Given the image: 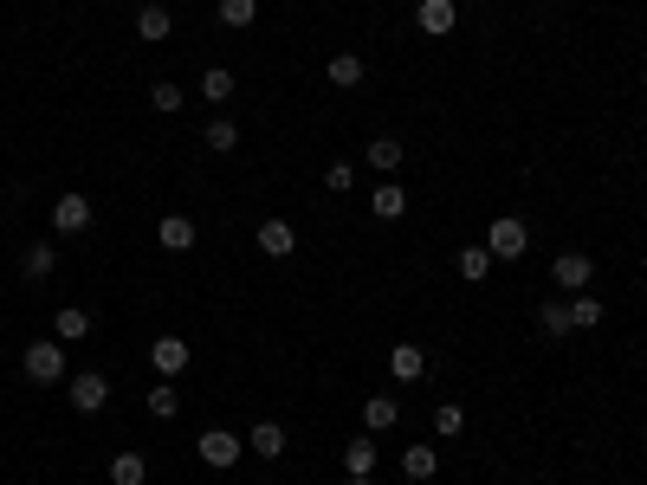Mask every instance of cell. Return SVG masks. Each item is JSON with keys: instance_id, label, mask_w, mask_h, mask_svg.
<instances>
[{"instance_id": "6da1fadb", "label": "cell", "mask_w": 647, "mask_h": 485, "mask_svg": "<svg viewBox=\"0 0 647 485\" xmlns=\"http://www.w3.org/2000/svg\"><path fill=\"white\" fill-rule=\"evenodd\" d=\"M20 369H26V382H39V388H52L65 376V343L59 337H39V343H26V356H20Z\"/></svg>"}, {"instance_id": "7a4b0ae2", "label": "cell", "mask_w": 647, "mask_h": 485, "mask_svg": "<svg viewBox=\"0 0 647 485\" xmlns=\"http://www.w3.org/2000/svg\"><path fill=\"white\" fill-rule=\"evenodd\" d=\"M195 453H201V466L227 473V466H240V460H246V440H240V434H227V427H208V434L195 440Z\"/></svg>"}, {"instance_id": "3957f363", "label": "cell", "mask_w": 647, "mask_h": 485, "mask_svg": "<svg viewBox=\"0 0 647 485\" xmlns=\"http://www.w3.org/2000/svg\"><path fill=\"white\" fill-rule=\"evenodd\" d=\"M486 253H492V259H525V253H531V227H525L518 214L492 220V233H486Z\"/></svg>"}, {"instance_id": "277c9868", "label": "cell", "mask_w": 647, "mask_h": 485, "mask_svg": "<svg viewBox=\"0 0 647 485\" xmlns=\"http://www.w3.org/2000/svg\"><path fill=\"white\" fill-rule=\"evenodd\" d=\"M85 227H91V194H59V201H52V233L72 240V233H85Z\"/></svg>"}, {"instance_id": "5b68a950", "label": "cell", "mask_w": 647, "mask_h": 485, "mask_svg": "<svg viewBox=\"0 0 647 485\" xmlns=\"http://www.w3.org/2000/svg\"><path fill=\"white\" fill-rule=\"evenodd\" d=\"M65 401H72L78 414H104V401H110V382L98 376V369H85V376H72V388H65Z\"/></svg>"}, {"instance_id": "8992f818", "label": "cell", "mask_w": 647, "mask_h": 485, "mask_svg": "<svg viewBox=\"0 0 647 485\" xmlns=\"http://www.w3.org/2000/svg\"><path fill=\"white\" fill-rule=\"evenodd\" d=\"M188 356H195V350H188L182 337H156V343H149V369H156L162 382H175V376H182V369H188Z\"/></svg>"}, {"instance_id": "52a82bcc", "label": "cell", "mask_w": 647, "mask_h": 485, "mask_svg": "<svg viewBox=\"0 0 647 485\" xmlns=\"http://www.w3.org/2000/svg\"><path fill=\"white\" fill-rule=\"evenodd\" d=\"M253 240H259V253H266V259H292V253H298L292 220H279V214H272V220H259V233H253Z\"/></svg>"}, {"instance_id": "ba28073f", "label": "cell", "mask_w": 647, "mask_h": 485, "mask_svg": "<svg viewBox=\"0 0 647 485\" xmlns=\"http://www.w3.org/2000/svg\"><path fill=\"white\" fill-rule=\"evenodd\" d=\"M550 279H557L563 291H589V279H596V259H589V253H557Z\"/></svg>"}, {"instance_id": "9c48e42d", "label": "cell", "mask_w": 647, "mask_h": 485, "mask_svg": "<svg viewBox=\"0 0 647 485\" xmlns=\"http://www.w3.org/2000/svg\"><path fill=\"white\" fill-rule=\"evenodd\" d=\"M343 479H376V434H356L343 447Z\"/></svg>"}, {"instance_id": "30bf717a", "label": "cell", "mask_w": 647, "mask_h": 485, "mask_svg": "<svg viewBox=\"0 0 647 485\" xmlns=\"http://www.w3.org/2000/svg\"><path fill=\"white\" fill-rule=\"evenodd\" d=\"M52 337L59 343H85L91 337V311L85 304H59V311H52Z\"/></svg>"}, {"instance_id": "8fae6325", "label": "cell", "mask_w": 647, "mask_h": 485, "mask_svg": "<svg viewBox=\"0 0 647 485\" xmlns=\"http://www.w3.org/2000/svg\"><path fill=\"white\" fill-rule=\"evenodd\" d=\"M389 376H395V382H421V376H428V356H421V343H395V350H389Z\"/></svg>"}, {"instance_id": "7c38bea8", "label": "cell", "mask_w": 647, "mask_h": 485, "mask_svg": "<svg viewBox=\"0 0 647 485\" xmlns=\"http://www.w3.org/2000/svg\"><path fill=\"white\" fill-rule=\"evenodd\" d=\"M453 20H460V7H453V0H421V7H415V26H421V33H453Z\"/></svg>"}, {"instance_id": "4fadbf2b", "label": "cell", "mask_w": 647, "mask_h": 485, "mask_svg": "<svg viewBox=\"0 0 647 485\" xmlns=\"http://www.w3.org/2000/svg\"><path fill=\"white\" fill-rule=\"evenodd\" d=\"M175 33V13L162 7V0H149L143 13H136V39H149V46H156V39H169Z\"/></svg>"}, {"instance_id": "5bb4252c", "label": "cell", "mask_w": 647, "mask_h": 485, "mask_svg": "<svg viewBox=\"0 0 647 485\" xmlns=\"http://www.w3.org/2000/svg\"><path fill=\"white\" fill-rule=\"evenodd\" d=\"M395 421H402V401H395V395H376V401H363V434H389Z\"/></svg>"}, {"instance_id": "9a60e30c", "label": "cell", "mask_w": 647, "mask_h": 485, "mask_svg": "<svg viewBox=\"0 0 647 485\" xmlns=\"http://www.w3.org/2000/svg\"><path fill=\"white\" fill-rule=\"evenodd\" d=\"M538 330H544L550 343L570 337V330H576V324H570V298H544V304H538Z\"/></svg>"}, {"instance_id": "2e32d148", "label": "cell", "mask_w": 647, "mask_h": 485, "mask_svg": "<svg viewBox=\"0 0 647 485\" xmlns=\"http://www.w3.org/2000/svg\"><path fill=\"white\" fill-rule=\"evenodd\" d=\"M156 240L169 246V253H188V246H195V220H188V214H162Z\"/></svg>"}, {"instance_id": "e0dca14e", "label": "cell", "mask_w": 647, "mask_h": 485, "mask_svg": "<svg viewBox=\"0 0 647 485\" xmlns=\"http://www.w3.org/2000/svg\"><path fill=\"white\" fill-rule=\"evenodd\" d=\"M246 453H259V460H279V453H285V427H279V421H259L253 434H246Z\"/></svg>"}, {"instance_id": "ac0fdd59", "label": "cell", "mask_w": 647, "mask_h": 485, "mask_svg": "<svg viewBox=\"0 0 647 485\" xmlns=\"http://www.w3.org/2000/svg\"><path fill=\"white\" fill-rule=\"evenodd\" d=\"M52 266H59V246H52V240H33V246H26V253H20V272H26V279H46V272Z\"/></svg>"}, {"instance_id": "d6986e66", "label": "cell", "mask_w": 647, "mask_h": 485, "mask_svg": "<svg viewBox=\"0 0 647 485\" xmlns=\"http://www.w3.org/2000/svg\"><path fill=\"white\" fill-rule=\"evenodd\" d=\"M369 207H376V220H402L408 214V188L402 182H382L376 194H369Z\"/></svg>"}, {"instance_id": "ffe728a7", "label": "cell", "mask_w": 647, "mask_h": 485, "mask_svg": "<svg viewBox=\"0 0 647 485\" xmlns=\"http://www.w3.org/2000/svg\"><path fill=\"white\" fill-rule=\"evenodd\" d=\"M402 473L408 479H434L440 473V453L428 447V440H415V447H402Z\"/></svg>"}, {"instance_id": "44dd1931", "label": "cell", "mask_w": 647, "mask_h": 485, "mask_svg": "<svg viewBox=\"0 0 647 485\" xmlns=\"http://www.w3.org/2000/svg\"><path fill=\"white\" fill-rule=\"evenodd\" d=\"M324 78H330L337 91H356V85H363V59H356V52H337V59L324 65Z\"/></svg>"}, {"instance_id": "7402d4cb", "label": "cell", "mask_w": 647, "mask_h": 485, "mask_svg": "<svg viewBox=\"0 0 647 485\" xmlns=\"http://www.w3.org/2000/svg\"><path fill=\"white\" fill-rule=\"evenodd\" d=\"M110 485H149V460L143 453H117L110 460Z\"/></svg>"}, {"instance_id": "603a6c76", "label": "cell", "mask_w": 647, "mask_h": 485, "mask_svg": "<svg viewBox=\"0 0 647 485\" xmlns=\"http://www.w3.org/2000/svg\"><path fill=\"white\" fill-rule=\"evenodd\" d=\"M492 266H499V259L486 253V246H460V279H473V285H486L492 279Z\"/></svg>"}, {"instance_id": "cb8c5ba5", "label": "cell", "mask_w": 647, "mask_h": 485, "mask_svg": "<svg viewBox=\"0 0 647 485\" xmlns=\"http://www.w3.org/2000/svg\"><path fill=\"white\" fill-rule=\"evenodd\" d=\"M201 97H208V104H227L233 97V72L227 65H208V72H201Z\"/></svg>"}, {"instance_id": "d4e9b609", "label": "cell", "mask_w": 647, "mask_h": 485, "mask_svg": "<svg viewBox=\"0 0 647 485\" xmlns=\"http://www.w3.org/2000/svg\"><path fill=\"white\" fill-rule=\"evenodd\" d=\"M149 414H156V421H175V414H182V395H175V382H156V388H149Z\"/></svg>"}, {"instance_id": "484cf974", "label": "cell", "mask_w": 647, "mask_h": 485, "mask_svg": "<svg viewBox=\"0 0 647 485\" xmlns=\"http://www.w3.org/2000/svg\"><path fill=\"white\" fill-rule=\"evenodd\" d=\"M201 143H208V149H214V156H227V149H240V130H233V123H227V117H214V123H208V130H201Z\"/></svg>"}, {"instance_id": "4316f807", "label": "cell", "mask_w": 647, "mask_h": 485, "mask_svg": "<svg viewBox=\"0 0 647 485\" xmlns=\"http://www.w3.org/2000/svg\"><path fill=\"white\" fill-rule=\"evenodd\" d=\"M570 324H576V330H596V324H602V298L576 291V298H570Z\"/></svg>"}, {"instance_id": "83f0119b", "label": "cell", "mask_w": 647, "mask_h": 485, "mask_svg": "<svg viewBox=\"0 0 647 485\" xmlns=\"http://www.w3.org/2000/svg\"><path fill=\"white\" fill-rule=\"evenodd\" d=\"M149 104H156L162 117H175V110L188 104V91H182V85H169V78H162V85H149Z\"/></svg>"}, {"instance_id": "f1b7e54d", "label": "cell", "mask_w": 647, "mask_h": 485, "mask_svg": "<svg viewBox=\"0 0 647 485\" xmlns=\"http://www.w3.org/2000/svg\"><path fill=\"white\" fill-rule=\"evenodd\" d=\"M369 162H376L382 175H389V169H402V143H395V136H376V143H369Z\"/></svg>"}, {"instance_id": "f546056e", "label": "cell", "mask_w": 647, "mask_h": 485, "mask_svg": "<svg viewBox=\"0 0 647 485\" xmlns=\"http://www.w3.org/2000/svg\"><path fill=\"white\" fill-rule=\"evenodd\" d=\"M259 20V0H220V26H253Z\"/></svg>"}, {"instance_id": "4dcf8cb0", "label": "cell", "mask_w": 647, "mask_h": 485, "mask_svg": "<svg viewBox=\"0 0 647 485\" xmlns=\"http://www.w3.org/2000/svg\"><path fill=\"white\" fill-rule=\"evenodd\" d=\"M434 427H440V434H460V427H466V408H460V401H440V408H434Z\"/></svg>"}, {"instance_id": "1f68e13d", "label": "cell", "mask_w": 647, "mask_h": 485, "mask_svg": "<svg viewBox=\"0 0 647 485\" xmlns=\"http://www.w3.org/2000/svg\"><path fill=\"white\" fill-rule=\"evenodd\" d=\"M350 182H356V175H350V162H330V169H324V188H330V194H343Z\"/></svg>"}, {"instance_id": "d6a6232c", "label": "cell", "mask_w": 647, "mask_h": 485, "mask_svg": "<svg viewBox=\"0 0 647 485\" xmlns=\"http://www.w3.org/2000/svg\"><path fill=\"white\" fill-rule=\"evenodd\" d=\"M337 485H376V479H337Z\"/></svg>"}]
</instances>
